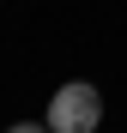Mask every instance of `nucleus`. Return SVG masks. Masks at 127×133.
Here are the masks:
<instances>
[{"label": "nucleus", "mask_w": 127, "mask_h": 133, "mask_svg": "<svg viewBox=\"0 0 127 133\" xmlns=\"http://www.w3.org/2000/svg\"><path fill=\"white\" fill-rule=\"evenodd\" d=\"M103 121V91L91 79H67L49 97V133H97Z\"/></svg>", "instance_id": "f257e3e1"}, {"label": "nucleus", "mask_w": 127, "mask_h": 133, "mask_svg": "<svg viewBox=\"0 0 127 133\" xmlns=\"http://www.w3.org/2000/svg\"><path fill=\"white\" fill-rule=\"evenodd\" d=\"M6 133H49V121H12Z\"/></svg>", "instance_id": "f03ea898"}]
</instances>
